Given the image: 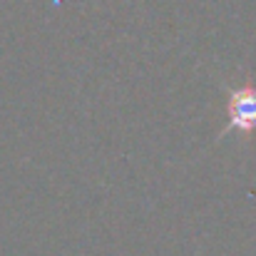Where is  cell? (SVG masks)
Returning <instances> with one entry per match:
<instances>
[{"label":"cell","instance_id":"6da1fadb","mask_svg":"<svg viewBox=\"0 0 256 256\" xmlns=\"http://www.w3.org/2000/svg\"><path fill=\"white\" fill-rule=\"evenodd\" d=\"M226 114H229V122H226L224 134H229V132L252 134L256 130V87L252 82L229 92Z\"/></svg>","mask_w":256,"mask_h":256}]
</instances>
